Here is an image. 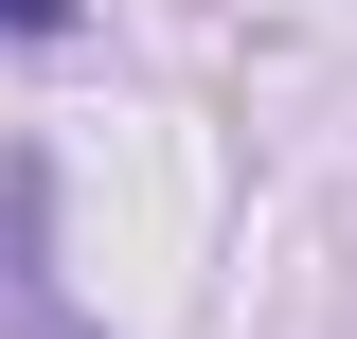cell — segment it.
<instances>
[{
  "label": "cell",
  "mask_w": 357,
  "mask_h": 339,
  "mask_svg": "<svg viewBox=\"0 0 357 339\" xmlns=\"http://www.w3.org/2000/svg\"><path fill=\"white\" fill-rule=\"evenodd\" d=\"M0 18H18V36H54V18H72V0H0Z\"/></svg>",
  "instance_id": "6da1fadb"
}]
</instances>
